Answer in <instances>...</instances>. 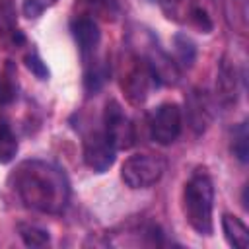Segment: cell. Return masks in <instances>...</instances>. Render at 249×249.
Segmentation results:
<instances>
[{
	"label": "cell",
	"instance_id": "4",
	"mask_svg": "<svg viewBox=\"0 0 249 249\" xmlns=\"http://www.w3.org/2000/svg\"><path fill=\"white\" fill-rule=\"evenodd\" d=\"M156 86L160 84L152 68L148 66L146 58L132 56L121 74V89L124 91L126 101L130 105H142Z\"/></svg>",
	"mask_w": 249,
	"mask_h": 249
},
{
	"label": "cell",
	"instance_id": "12",
	"mask_svg": "<svg viewBox=\"0 0 249 249\" xmlns=\"http://www.w3.org/2000/svg\"><path fill=\"white\" fill-rule=\"evenodd\" d=\"M109 78V64L105 58H97L95 54L88 56L86 58V72H84V88L86 91L91 95V93H97L103 84L107 82Z\"/></svg>",
	"mask_w": 249,
	"mask_h": 249
},
{
	"label": "cell",
	"instance_id": "13",
	"mask_svg": "<svg viewBox=\"0 0 249 249\" xmlns=\"http://www.w3.org/2000/svg\"><path fill=\"white\" fill-rule=\"evenodd\" d=\"M222 231L226 241L235 247V249H245L249 245V230L245 226V222L233 214H224L222 216Z\"/></svg>",
	"mask_w": 249,
	"mask_h": 249
},
{
	"label": "cell",
	"instance_id": "21",
	"mask_svg": "<svg viewBox=\"0 0 249 249\" xmlns=\"http://www.w3.org/2000/svg\"><path fill=\"white\" fill-rule=\"evenodd\" d=\"M16 99V84L10 72H0V105H8Z\"/></svg>",
	"mask_w": 249,
	"mask_h": 249
},
{
	"label": "cell",
	"instance_id": "18",
	"mask_svg": "<svg viewBox=\"0 0 249 249\" xmlns=\"http://www.w3.org/2000/svg\"><path fill=\"white\" fill-rule=\"evenodd\" d=\"M185 19H187L195 29H198L200 33H210V31L214 29V23H212L208 12H206L204 8H200V6H191V8L187 10V18H185Z\"/></svg>",
	"mask_w": 249,
	"mask_h": 249
},
{
	"label": "cell",
	"instance_id": "8",
	"mask_svg": "<svg viewBox=\"0 0 249 249\" xmlns=\"http://www.w3.org/2000/svg\"><path fill=\"white\" fill-rule=\"evenodd\" d=\"M185 117L191 130L200 136L212 123V103L204 89L195 88L185 99Z\"/></svg>",
	"mask_w": 249,
	"mask_h": 249
},
{
	"label": "cell",
	"instance_id": "5",
	"mask_svg": "<svg viewBox=\"0 0 249 249\" xmlns=\"http://www.w3.org/2000/svg\"><path fill=\"white\" fill-rule=\"evenodd\" d=\"M148 130H150V138L156 144L160 146L173 144L183 130V109L173 101H165L158 105L148 117Z\"/></svg>",
	"mask_w": 249,
	"mask_h": 249
},
{
	"label": "cell",
	"instance_id": "16",
	"mask_svg": "<svg viewBox=\"0 0 249 249\" xmlns=\"http://www.w3.org/2000/svg\"><path fill=\"white\" fill-rule=\"evenodd\" d=\"M231 154L241 161L247 163L249 160V132H247V123H239L231 130Z\"/></svg>",
	"mask_w": 249,
	"mask_h": 249
},
{
	"label": "cell",
	"instance_id": "3",
	"mask_svg": "<svg viewBox=\"0 0 249 249\" xmlns=\"http://www.w3.org/2000/svg\"><path fill=\"white\" fill-rule=\"evenodd\" d=\"M165 171V160L154 154H134L128 156L121 165V179L130 189H150L154 187Z\"/></svg>",
	"mask_w": 249,
	"mask_h": 249
},
{
	"label": "cell",
	"instance_id": "1",
	"mask_svg": "<svg viewBox=\"0 0 249 249\" xmlns=\"http://www.w3.org/2000/svg\"><path fill=\"white\" fill-rule=\"evenodd\" d=\"M8 183L21 204L41 214H62L70 204L66 173L45 160H23L10 173Z\"/></svg>",
	"mask_w": 249,
	"mask_h": 249
},
{
	"label": "cell",
	"instance_id": "15",
	"mask_svg": "<svg viewBox=\"0 0 249 249\" xmlns=\"http://www.w3.org/2000/svg\"><path fill=\"white\" fill-rule=\"evenodd\" d=\"M18 150H19V144L10 123L4 117H0V163L14 161V158L18 156Z\"/></svg>",
	"mask_w": 249,
	"mask_h": 249
},
{
	"label": "cell",
	"instance_id": "6",
	"mask_svg": "<svg viewBox=\"0 0 249 249\" xmlns=\"http://www.w3.org/2000/svg\"><path fill=\"white\" fill-rule=\"evenodd\" d=\"M117 148L111 142V138L105 134L103 128L89 130L84 136L82 144V154H84V163L93 169L95 173H105L117 160Z\"/></svg>",
	"mask_w": 249,
	"mask_h": 249
},
{
	"label": "cell",
	"instance_id": "7",
	"mask_svg": "<svg viewBox=\"0 0 249 249\" xmlns=\"http://www.w3.org/2000/svg\"><path fill=\"white\" fill-rule=\"evenodd\" d=\"M101 128L111 138V142L115 144L117 150H128L136 142L134 124L126 117V113L123 111L121 103H117L115 99H109L105 103V109H103V126Z\"/></svg>",
	"mask_w": 249,
	"mask_h": 249
},
{
	"label": "cell",
	"instance_id": "9",
	"mask_svg": "<svg viewBox=\"0 0 249 249\" xmlns=\"http://www.w3.org/2000/svg\"><path fill=\"white\" fill-rule=\"evenodd\" d=\"M70 31H72V37H74L76 45L80 47L84 58L95 54V51L101 43V31L93 18H88V16L74 18L70 23Z\"/></svg>",
	"mask_w": 249,
	"mask_h": 249
},
{
	"label": "cell",
	"instance_id": "17",
	"mask_svg": "<svg viewBox=\"0 0 249 249\" xmlns=\"http://www.w3.org/2000/svg\"><path fill=\"white\" fill-rule=\"evenodd\" d=\"M18 233L21 237V241L27 247H45L51 241V235L47 230L35 226V224H19L18 226Z\"/></svg>",
	"mask_w": 249,
	"mask_h": 249
},
{
	"label": "cell",
	"instance_id": "20",
	"mask_svg": "<svg viewBox=\"0 0 249 249\" xmlns=\"http://www.w3.org/2000/svg\"><path fill=\"white\" fill-rule=\"evenodd\" d=\"M25 66L39 80H49V68H47V64L43 62V58L35 51H31V53L25 54Z\"/></svg>",
	"mask_w": 249,
	"mask_h": 249
},
{
	"label": "cell",
	"instance_id": "23",
	"mask_svg": "<svg viewBox=\"0 0 249 249\" xmlns=\"http://www.w3.org/2000/svg\"><path fill=\"white\" fill-rule=\"evenodd\" d=\"M41 2H43V4H45V6H49V4H54V2H56V0H41Z\"/></svg>",
	"mask_w": 249,
	"mask_h": 249
},
{
	"label": "cell",
	"instance_id": "2",
	"mask_svg": "<svg viewBox=\"0 0 249 249\" xmlns=\"http://www.w3.org/2000/svg\"><path fill=\"white\" fill-rule=\"evenodd\" d=\"M214 185L212 179L198 171L193 173L191 179L183 187V214L189 226L200 233L210 235L214 230Z\"/></svg>",
	"mask_w": 249,
	"mask_h": 249
},
{
	"label": "cell",
	"instance_id": "14",
	"mask_svg": "<svg viewBox=\"0 0 249 249\" xmlns=\"http://www.w3.org/2000/svg\"><path fill=\"white\" fill-rule=\"evenodd\" d=\"M173 54H175V64L179 66V70L183 68H191L196 60V45L193 43L191 37L177 33L173 37Z\"/></svg>",
	"mask_w": 249,
	"mask_h": 249
},
{
	"label": "cell",
	"instance_id": "11",
	"mask_svg": "<svg viewBox=\"0 0 249 249\" xmlns=\"http://www.w3.org/2000/svg\"><path fill=\"white\" fill-rule=\"evenodd\" d=\"M0 39L10 41L16 47L25 41L23 33L18 29V12L14 0H0Z\"/></svg>",
	"mask_w": 249,
	"mask_h": 249
},
{
	"label": "cell",
	"instance_id": "10",
	"mask_svg": "<svg viewBox=\"0 0 249 249\" xmlns=\"http://www.w3.org/2000/svg\"><path fill=\"white\" fill-rule=\"evenodd\" d=\"M237 84H239L237 68L233 62H230L224 56L220 62V68H218V76H216V95L222 105L230 107L237 101V91H239Z\"/></svg>",
	"mask_w": 249,
	"mask_h": 249
},
{
	"label": "cell",
	"instance_id": "19",
	"mask_svg": "<svg viewBox=\"0 0 249 249\" xmlns=\"http://www.w3.org/2000/svg\"><path fill=\"white\" fill-rule=\"evenodd\" d=\"M91 10L103 19H115L119 14V0H88Z\"/></svg>",
	"mask_w": 249,
	"mask_h": 249
},
{
	"label": "cell",
	"instance_id": "22",
	"mask_svg": "<svg viewBox=\"0 0 249 249\" xmlns=\"http://www.w3.org/2000/svg\"><path fill=\"white\" fill-rule=\"evenodd\" d=\"M45 8H47V6H45L41 0H23L21 12H23V16H25V18L35 19V18H39V16L45 12Z\"/></svg>",
	"mask_w": 249,
	"mask_h": 249
}]
</instances>
